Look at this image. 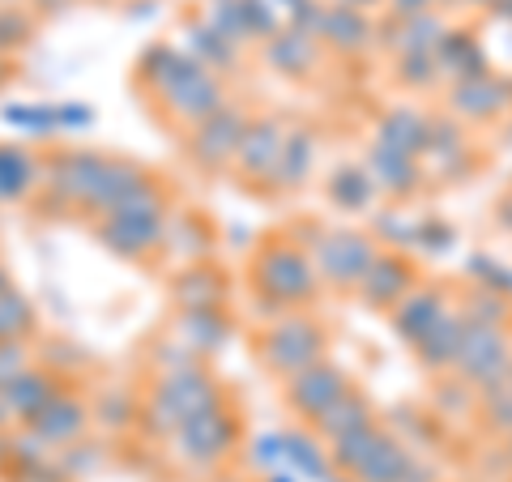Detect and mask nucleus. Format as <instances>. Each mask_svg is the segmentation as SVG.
<instances>
[{"instance_id":"obj_1","label":"nucleus","mask_w":512,"mask_h":482,"mask_svg":"<svg viewBox=\"0 0 512 482\" xmlns=\"http://www.w3.org/2000/svg\"><path fill=\"white\" fill-rule=\"evenodd\" d=\"M218 401H222V389H218V380L205 372V363H184V367H171V372L154 376V389L141 401L137 423L146 427V436L171 440L192 414L210 410Z\"/></svg>"},{"instance_id":"obj_2","label":"nucleus","mask_w":512,"mask_h":482,"mask_svg":"<svg viewBox=\"0 0 512 482\" xmlns=\"http://www.w3.org/2000/svg\"><path fill=\"white\" fill-rule=\"evenodd\" d=\"M248 278H252V295L261 299V308H274V316L308 308L320 295L312 256L295 248V239L291 244H286V239H265V244L252 252Z\"/></svg>"},{"instance_id":"obj_3","label":"nucleus","mask_w":512,"mask_h":482,"mask_svg":"<svg viewBox=\"0 0 512 482\" xmlns=\"http://www.w3.org/2000/svg\"><path fill=\"white\" fill-rule=\"evenodd\" d=\"M167 188L158 180H146L133 197H124L116 210L94 218V235L103 244L124 256V261H146V256L163 252V227H167Z\"/></svg>"},{"instance_id":"obj_4","label":"nucleus","mask_w":512,"mask_h":482,"mask_svg":"<svg viewBox=\"0 0 512 482\" xmlns=\"http://www.w3.org/2000/svg\"><path fill=\"white\" fill-rule=\"evenodd\" d=\"M325 346H329V333H325V325H320L316 316H308V312H282V316L269 320V329L261 333L256 355H261V363L274 376L291 380L295 372H303V367H312V363L325 359Z\"/></svg>"},{"instance_id":"obj_5","label":"nucleus","mask_w":512,"mask_h":482,"mask_svg":"<svg viewBox=\"0 0 512 482\" xmlns=\"http://www.w3.org/2000/svg\"><path fill=\"white\" fill-rule=\"evenodd\" d=\"M239 436H244V423H239V414L222 397L218 406L192 414L171 436V444H175V457L192 465V470H214V465H222L239 448Z\"/></svg>"},{"instance_id":"obj_6","label":"nucleus","mask_w":512,"mask_h":482,"mask_svg":"<svg viewBox=\"0 0 512 482\" xmlns=\"http://www.w3.org/2000/svg\"><path fill=\"white\" fill-rule=\"evenodd\" d=\"M453 372H457V380H466L474 393H491V389H500V384H512V342H508V333L495 329V325H474V320H466Z\"/></svg>"},{"instance_id":"obj_7","label":"nucleus","mask_w":512,"mask_h":482,"mask_svg":"<svg viewBox=\"0 0 512 482\" xmlns=\"http://www.w3.org/2000/svg\"><path fill=\"white\" fill-rule=\"evenodd\" d=\"M376 239L363 235V231H320L312 239V269L320 286H329V291H355L363 282L367 265L376 261Z\"/></svg>"},{"instance_id":"obj_8","label":"nucleus","mask_w":512,"mask_h":482,"mask_svg":"<svg viewBox=\"0 0 512 482\" xmlns=\"http://www.w3.org/2000/svg\"><path fill=\"white\" fill-rule=\"evenodd\" d=\"M248 120L252 116L239 103H222L210 120H201L197 128H188V158L201 171H227L235 150H239V137H244Z\"/></svg>"},{"instance_id":"obj_9","label":"nucleus","mask_w":512,"mask_h":482,"mask_svg":"<svg viewBox=\"0 0 512 482\" xmlns=\"http://www.w3.org/2000/svg\"><path fill=\"white\" fill-rule=\"evenodd\" d=\"M107 163V154L94 150H60L52 154V163L43 167V188L47 197L64 210H86L94 184H99V171Z\"/></svg>"},{"instance_id":"obj_10","label":"nucleus","mask_w":512,"mask_h":482,"mask_svg":"<svg viewBox=\"0 0 512 482\" xmlns=\"http://www.w3.org/2000/svg\"><path fill=\"white\" fill-rule=\"evenodd\" d=\"M94 419V410H90V401L86 397H77L69 384H60V389L52 393L39 406V414L26 423V431H35V436L47 444V448H56V453H64V448H73L77 440L86 436V427Z\"/></svg>"},{"instance_id":"obj_11","label":"nucleus","mask_w":512,"mask_h":482,"mask_svg":"<svg viewBox=\"0 0 512 482\" xmlns=\"http://www.w3.org/2000/svg\"><path fill=\"white\" fill-rule=\"evenodd\" d=\"M346 389H350V376L342 372V367L320 359V363L303 367V372H295L291 380H286V406H291L303 423H316Z\"/></svg>"},{"instance_id":"obj_12","label":"nucleus","mask_w":512,"mask_h":482,"mask_svg":"<svg viewBox=\"0 0 512 482\" xmlns=\"http://www.w3.org/2000/svg\"><path fill=\"white\" fill-rule=\"evenodd\" d=\"M158 103H163V116L180 128H197L201 120H210L214 111L227 103V94H222V82L218 73L210 69H197L192 77H184L180 86H171L167 94H158Z\"/></svg>"},{"instance_id":"obj_13","label":"nucleus","mask_w":512,"mask_h":482,"mask_svg":"<svg viewBox=\"0 0 512 482\" xmlns=\"http://www.w3.org/2000/svg\"><path fill=\"white\" fill-rule=\"evenodd\" d=\"M512 107V77L504 73H483V77H466V82L448 86V111L461 120L487 124L495 116H504Z\"/></svg>"},{"instance_id":"obj_14","label":"nucleus","mask_w":512,"mask_h":482,"mask_svg":"<svg viewBox=\"0 0 512 482\" xmlns=\"http://www.w3.org/2000/svg\"><path fill=\"white\" fill-rule=\"evenodd\" d=\"M282 137H286V124L278 116H256L248 120L244 137H239V150L231 158V167L244 175L248 184H269L278 163V150H282Z\"/></svg>"},{"instance_id":"obj_15","label":"nucleus","mask_w":512,"mask_h":482,"mask_svg":"<svg viewBox=\"0 0 512 482\" xmlns=\"http://www.w3.org/2000/svg\"><path fill=\"white\" fill-rule=\"evenodd\" d=\"M410 291H414V265L402 252H376V261L367 265L363 282L355 286V295L367 308H380V312H393Z\"/></svg>"},{"instance_id":"obj_16","label":"nucleus","mask_w":512,"mask_h":482,"mask_svg":"<svg viewBox=\"0 0 512 482\" xmlns=\"http://www.w3.org/2000/svg\"><path fill=\"white\" fill-rule=\"evenodd\" d=\"M60 376L47 372V367H30V372H22L18 380H9L5 389H0V431H13V427H26L30 419L39 414V406L47 397H52L60 389Z\"/></svg>"},{"instance_id":"obj_17","label":"nucleus","mask_w":512,"mask_h":482,"mask_svg":"<svg viewBox=\"0 0 512 482\" xmlns=\"http://www.w3.org/2000/svg\"><path fill=\"white\" fill-rule=\"evenodd\" d=\"M316 39H320V47H329V52H338V56H359L363 47L376 39V22L367 18L363 9L333 0V5H320Z\"/></svg>"},{"instance_id":"obj_18","label":"nucleus","mask_w":512,"mask_h":482,"mask_svg":"<svg viewBox=\"0 0 512 482\" xmlns=\"http://www.w3.org/2000/svg\"><path fill=\"white\" fill-rule=\"evenodd\" d=\"M171 333H175V342H180L188 355L210 359L231 342L235 329H231L227 308H197V312H175Z\"/></svg>"},{"instance_id":"obj_19","label":"nucleus","mask_w":512,"mask_h":482,"mask_svg":"<svg viewBox=\"0 0 512 482\" xmlns=\"http://www.w3.org/2000/svg\"><path fill=\"white\" fill-rule=\"evenodd\" d=\"M175 312H197V308H227V273L210 261L184 265V273L171 282Z\"/></svg>"},{"instance_id":"obj_20","label":"nucleus","mask_w":512,"mask_h":482,"mask_svg":"<svg viewBox=\"0 0 512 482\" xmlns=\"http://www.w3.org/2000/svg\"><path fill=\"white\" fill-rule=\"evenodd\" d=\"M444 30L448 26H444L440 13L427 9V13H414V18H393V22L376 26V35L397 56H427V52H436V43H440Z\"/></svg>"},{"instance_id":"obj_21","label":"nucleus","mask_w":512,"mask_h":482,"mask_svg":"<svg viewBox=\"0 0 512 482\" xmlns=\"http://www.w3.org/2000/svg\"><path fill=\"white\" fill-rule=\"evenodd\" d=\"M320 56H325V47L312 30H299V26H282L274 39H265V60L274 64L282 77H308L316 73Z\"/></svg>"},{"instance_id":"obj_22","label":"nucleus","mask_w":512,"mask_h":482,"mask_svg":"<svg viewBox=\"0 0 512 482\" xmlns=\"http://www.w3.org/2000/svg\"><path fill=\"white\" fill-rule=\"evenodd\" d=\"M367 175H372V184L384 188L389 197H414V192L423 188V167H419V158H410V154H397L389 146H380V141H372V150H367Z\"/></svg>"},{"instance_id":"obj_23","label":"nucleus","mask_w":512,"mask_h":482,"mask_svg":"<svg viewBox=\"0 0 512 482\" xmlns=\"http://www.w3.org/2000/svg\"><path fill=\"white\" fill-rule=\"evenodd\" d=\"M431 56H436V64H440V77H453V82H466V77L491 73L487 47L474 39V30H453V26H448Z\"/></svg>"},{"instance_id":"obj_24","label":"nucleus","mask_w":512,"mask_h":482,"mask_svg":"<svg viewBox=\"0 0 512 482\" xmlns=\"http://www.w3.org/2000/svg\"><path fill=\"white\" fill-rule=\"evenodd\" d=\"M444 312H448V299H444L440 286H414V291L393 308V333L414 346Z\"/></svg>"},{"instance_id":"obj_25","label":"nucleus","mask_w":512,"mask_h":482,"mask_svg":"<svg viewBox=\"0 0 512 482\" xmlns=\"http://www.w3.org/2000/svg\"><path fill=\"white\" fill-rule=\"evenodd\" d=\"M312 167H316V137L308 133V128H286L269 184H274L278 192H299L303 184H308Z\"/></svg>"},{"instance_id":"obj_26","label":"nucleus","mask_w":512,"mask_h":482,"mask_svg":"<svg viewBox=\"0 0 512 482\" xmlns=\"http://www.w3.org/2000/svg\"><path fill=\"white\" fill-rule=\"evenodd\" d=\"M461 333H466V316H461V308H448L436 325L414 342V355H419V363L431 367V372H448L461 350Z\"/></svg>"},{"instance_id":"obj_27","label":"nucleus","mask_w":512,"mask_h":482,"mask_svg":"<svg viewBox=\"0 0 512 482\" xmlns=\"http://www.w3.org/2000/svg\"><path fill=\"white\" fill-rule=\"evenodd\" d=\"M427 137H431V116H423V111H414V107H393L389 116L380 120V133H376L380 146L410 154V158L427 154Z\"/></svg>"},{"instance_id":"obj_28","label":"nucleus","mask_w":512,"mask_h":482,"mask_svg":"<svg viewBox=\"0 0 512 482\" xmlns=\"http://www.w3.org/2000/svg\"><path fill=\"white\" fill-rule=\"evenodd\" d=\"M414 470V457H410V448L397 440V436H384L376 440V448L367 453L359 465H355V482H406V474Z\"/></svg>"},{"instance_id":"obj_29","label":"nucleus","mask_w":512,"mask_h":482,"mask_svg":"<svg viewBox=\"0 0 512 482\" xmlns=\"http://www.w3.org/2000/svg\"><path fill=\"white\" fill-rule=\"evenodd\" d=\"M367 423H376L372 401H367L363 393H355V389H346V393L312 423V431H316L320 444H333L338 436H350V431H359V427H367Z\"/></svg>"},{"instance_id":"obj_30","label":"nucleus","mask_w":512,"mask_h":482,"mask_svg":"<svg viewBox=\"0 0 512 482\" xmlns=\"http://www.w3.org/2000/svg\"><path fill=\"white\" fill-rule=\"evenodd\" d=\"M43 184L39 158L22 146H0V201H26Z\"/></svg>"},{"instance_id":"obj_31","label":"nucleus","mask_w":512,"mask_h":482,"mask_svg":"<svg viewBox=\"0 0 512 482\" xmlns=\"http://www.w3.org/2000/svg\"><path fill=\"white\" fill-rule=\"evenodd\" d=\"M325 197L338 205V210L363 214L367 205H372V197H376V184H372V175H367V167H359V163H342V167H333V171H329Z\"/></svg>"},{"instance_id":"obj_32","label":"nucleus","mask_w":512,"mask_h":482,"mask_svg":"<svg viewBox=\"0 0 512 482\" xmlns=\"http://www.w3.org/2000/svg\"><path fill=\"white\" fill-rule=\"evenodd\" d=\"M210 244H214V235L197 214H167V227H163V248L167 252H175L188 265H197V261H205Z\"/></svg>"},{"instance_id":"obj_33","label":"nucleus","mask_w":512,"mask_h":482,"mask_svg":"<svg viewBox=\"0 0 512 482\" xmlns=\"http://www.w3.org/2000/svg\"><path fill=\"white\" fill-rule=\"evenodd\" d=\"M188 56L210 73H235L239 69V47H231L227 39L210 30L205 22H192L188 26Z\"/></svg>"},{"instance_id":"obj_34","label":"nucleus","mask_w":512,"mask_h":482,"mask_svg":"<svg viewBox=\"0 0 512 482\" xmlns=\"http://www.w3.org/2000/svg\"><path fill=\"white\" fill-rule=\"evenodd\" d=\"M282 461L303 478H329V453H325V444L316 440V431H303V427L286 431L282 436Z\"/></svg>"},{"instance_id":"obj_35","label":"nucleus","mask_w":512,"mask_h":482,"mask_svg":"<svg viewBox=\"0 0 512 482\" xmlns=\"http://www.w3.org/2000/svg\"><path fill=\"white\" fill-rule=\"evenodd\" d=\"M380 436H384L380 423H367V427H359V431H350V436H338V440L325 448L329 465H333V470H342V474H355V465H359L367 453H372Z\"/></svg>"},{"instance_id":"obj_36","label":"nucleus","mask_w":512,"mask_h":482,"mask_svg":"<svg viewBox=\"0 0 512 482\" xmlns=\"http://www.w3.org/2000/svg\"><path fill=\"white\" fill-rule=\"evenodd\" d=\"M35 333V308L22 291H0V342H18V337Z\"/></svg>"},{"instance_id":"obj_37","label":"nucleus","mask_w":512,"mask_h":482,"mask_svg":"<svg viewBox=\"0 0 512 482\" xmlns=\"http://www.w3.org/2000/svg\"><path fill=\"white\" fill-rule=\"evenodd\" d=\"M210 30H218L222 39H227L231 47H248L252 35H248V26H244V9H239V0H210V9H205V18H201Z\"/></svg>"},{"instance_id":"obj_38","label":"nucleus","mask_w":512,"mask_h":482,"mask_svg":"<svg viewBox=\"0 0 512 482\" xmlns=\"http://www.w3.org/2000/svg\"><path fill=\"white\" fill-rule=\"evenodd\" d=\"M461 316L474 320V325H495V329H504L508 320H512V303H508V295H495V291H483V286H478V291L466 299Z\"/></svg>"},{"instance_id":"obj_39","label":"nucleus","mask_w":512,"mask_h":482,"mask_svg":"<svg viewBox=\"0 0 512 482\" xmlns=\"http://www.w3.org/2000/svg\"><path fill=\"white\" fill-rule=\"evenodd\" d=\"M478 414H483V427L491 436H512V384L478 393Z\"/></svg>"},{"instance_id":"obj_40","label":"nucleus","mask_w":512,"mask_h":482,"mask_svg":"<svg viewBox=\"0 0 512 482\" xmlns=\"http://www.w3.org/2000/svg\"><path fill=\"white\" fill-rule=\"evenodd\" d=\"M239 9H244V26H248L252 43H265V39H274L282 30L274 0H239Z\"/></svg>"},{"instance_id":"obj_41","label":"nucleus","mask_w":512,"mask_h":482,"mask_svg":"<svg viewBox=\"0 0 512 482\" xmlns=\"http://www.w3.org/2000/svg\"><path fill=\"white\" fill-rule=\"evenodd\" d=\"M397 82L410 86V90H427L440 82V64L436 56H397Z\"/></svg>"},{"instance_id":"obj_42","label":"nucleus","mask_w":512,"mask_h":482,"mask_svg":"<svg viewBox=\"0 0 512 482\" xmlns=\"http://www.w3.org/2000/svg\"><path fill=\"white\" fill-rule=\"evenodd\" d=\"M39 359H35V346H30V337H18V342H0V389H5L9 380H18L22 372H30Z\"/></svg>"},{"instance_id":"obj_43","label":"nucleus","mask_w":512,"mask_h":482,"mask_svg":"<svg viewBox=\"0 0 512 482\" xmlns=\"http://www.w3.org/2000/svg\"><path fill=\"white\" fill-rule=\"evenodd\" d=\"M30 35H35V26H30V18L22 9H0V56L18 52V47L30 43Z\"/></svg>"},{"instance_id":"obj_44","label":"nucleus","mask_w":512,"mask_h":482,"mask_svg":"<svg viewBox=\"0 0 512 482\" xmlns=\"http://www.w3.org/2000/svg\"><path fill=\"white\" fill-rule=\"evenodd\" d=\"M470 273L478 278V286H483V291L512 295V269H504L500 261H491V256H474V261H470Z\"/></svg>"},{"instance_id":"obj_45","label":"nucleus","mask_w":512,"mask_h":482,"mask_svg":"<svg viewBox=\"0 0 512 482\" xmlns=\"http://www.w3.org/2000/svg\"><path fill=\"white\" fill-rule=\"evenodd\" d=\"M414 244L440 256V252H448L457 244V231L448 227V222H440V218H419V227H414Z\"/></svg>"},{"instance_id":"obj_46","label":"nucleus","mask_w":512,"mask_h":482,"mask_svg":"<svg viewBox=\"0 0 512 482\" xmlns=\"http://www.w3.org/2000/svg\"><path fill=\"white\" fill-rule=\"evenodd\" d=\"M137 410H141V406H137L133 397H116V393H111L103 406H94V414H103L107 427H128V423H137Z\"/></svg>"},{"instance_id":"obj_47","label":"nucleus","mask_w":512,"mask_h":482,"mask_svg":"<svg viewBox=\"0 0 512 482\" xmlns=\"http://www.w3.org/2000/svg\"><path fill=\"white\" fill-rule=\"evenodd\" d=\"M414 227H419V222H406L397 214H380L376 218V235L393 239V244H414Z\"/></svg>"},{"instance_id":"obj_48","label":"nucleus","mask_w":512,"mask_h":482,"mask_svg":"<svg viewBox=\"0 0 512 482\" xmlns=\"http://www.w3.org/2000/svg\"><path fill=\"white\" fill-rule=\"evenodd\" d=\"M444 0H389L393 18H414V13H427V9H440Z\"/></svg>"},{"instance_id":"obj_49","label":"nucleus","mask_w":512,"mask_h":482,"mask_svg":"<svg viewBox=\"0 0 512 482\" xmlns=\"http://www.w3.org/2000/svg\"><path fill=\"white\" fill-rule=\"evenodd\" d=\"M495 218H500V222H504V227L512 231V192H508V197L500 201V210H495Z\"/></svg>"},{"instance_id":"obj_50","label":"nucleus","mask_w":512,"mask_h":482,"mask_svg":"<svg viewBox=\"0 0 512 482\" xmlns=\"http://www.w3.org/2000/svg\"><path fill=\"white\" fill-rule=\"evenodd\" d=\"M491 13H495V18H504V22H512V0H495Z\"/></svg>"},{"instance_id":"obj_51","label":"nucleus","mask_w":512,"mask_h":482,"mask_svg":"<svg viewBox=\"0 0 512 482\" xmlns=\"http://www.w3.org/2000/svg\"><path fill=\"white\" fill-rule=\"evenodd\" d=\"M444 5H448V9H453V5H470V9H491L495 0H444Z\"/></svg>"},{"instance_id":"obj_52","label":"nucleus","mask_w":512,"mask_h":482,"mask_svg":"<svg viewBox=\"0 0 512 482\" xmlns=\"http://www.w3.org/2000/svg\"><path fill=\"white\" fill-rule=\"evenodd\" d=\"M9 286H13V282H9V265L0 261V291H9Z\"/></svg>"},{"instance_id":"obj_53","label":"nucleus","mask_w":512,"mask_h":482,"mask_svg":"<svg viewBox=\"0 0 512 482\" xmlns=\"http://www.w3.org/2000/svg\"><path fill=\"white\" fill-rule=\"evenodd\" d=\"M69 0H39V9H64Z\"/></svg>"},{"instance_id":"obj_54","label":"nucleus","mask_w":512,"mask_h":482,"mask_svg":"<svg viewBox=\"0 0 512 482\" xmlns=\"http://www.w3.org/2000/svg\"><path fill=\"white\" fill-rule=\"evenodd\" d=\"M342 5H355V9H367V5H380V0H342Z\"/></svg>"},{"instance_id":"obj_55","label":"nucleus","mask_w":512,"mask_h":482,"mask_svg":"<svg viewBox=\"0 0 512 482\" xmlns=\"http://www.w3.org/2000/svg\"><path fill=\"white\" fill-rule=\"evenodd\" d=\"M504 457H508V465H512V436H508V444H504Z\"/></svg>"},{"instance_id":"obj_56","label":"nucleus","mask_w":512,"mask_h":482,"mask_svg":"<svg viewBox=\"0 0 512 482\" xmlns=\"http://www.w3.org/2000/svg\"><path fill=\"white\" fill-rule=\"evenodd\" d=\"M218 482H244V478H218Z\"/></svg>"}]
</instances>
